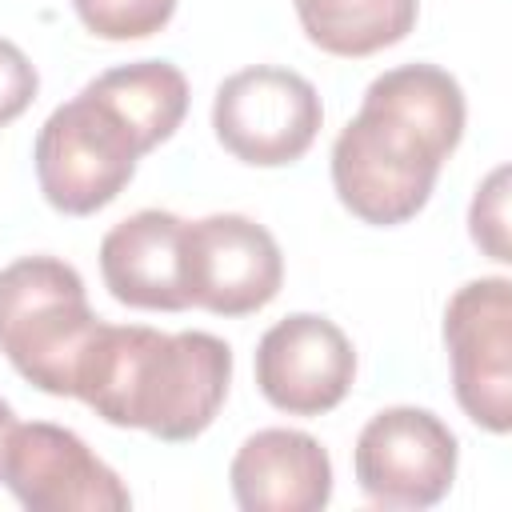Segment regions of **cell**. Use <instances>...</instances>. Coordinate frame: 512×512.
Wrapping results in <instances>:
<instances>
[{"label": "cell", "instance_id": "1", "mask_svg": "<svg viewBox=\"0 0 512 512\" xmlns=\"http://www.w3.org/2000/svg\"><path fill=\"white\" fill-rule=\"evenodd\" d=\"M464 120V88L452 72L424 60L380 72L332 144L336 200L360 224H408L432 200Z\"/></svg>", "mask_w": 512, "mask_h": 512}, {"label": "cell", "instance_id": "2", "mask_svg": "<svg viewBox=\"0 0 512 512\" xmlns=\"http://www.w3.org/2000/svg\"><path fill=\"white\" fill-rule=\"evenodd\" d=\"M188 116V80L168 60H132L88 80L56 104L36 132L32 164L48 208L92 216L136 176L140 156Z\"/></svg>", "mask_w": 512, "mask_h": 512}, {"label": "cell", "instance_id": "3", "mask_svg": "<svg viewBox=\"0 0 512 512\" xmlns=\"http://www.w3.org/2000/svg\"><path fill=\"white\" fill-rule=\"evenodd\" d=\"M232 348L212 332H160L148 324L96 328L80 376L76 400H84L104 424L136 428L164 444H188L228 400Z\"/></svg>", "mask_w": 512, "mask_h": 512}, {"label": "cell", "instance_id": "4", "mask_svg": "<svg viewBox=\"0 0 512 512\" xmlns=\"http://www.w3.org/2000/svg\"><path fill=\"white\" fill-rule=\"evenodd\" d=\"M96 328L84 276L68 260L20 256L0 268V352L32 388L76 396Z\"/></svg>", "mask_w": 512, "mask_h": 512}, {"label": "cell", "instance_id": "5", "mask_svg": "<svg viewBox=\"0 0 512 512\" xmlns=\"http://www.w3.org/2000/svg\"><path fill=\"white\" fill-rule=\"evenodd\" d=\"M324 104L308 76L280 64H252L220 80L212 132L224 152L252 168L296 164L320 136Z\"/></svg>", "mask_w": 512, "mask_h": 512}, {"label": "cell", "instance_id": "6", "mask_svg": "<svg viewBox=\"0 0 512 512\" xmlns=\"http://www.w3.org/2000/svg\"><path fill=\"white\" fill-rule=\"evenodd\" d=\"M180 272L188 308L212 316H252L268 308L284 284V256L276 236L240 212H212L184 220Z\"/></svg>", "mask_w": 512, "mask_h": 512}, {"label": "cell", "instance_id": "7", "mask_svg": "<svg viewBox=\"0 0 512 512\" xmlns=\"http://www.w3.org/2000/svg\"><path fill=\"white\" fill-rule=\"evenodd\" d=\"M444 348L452 392L464 416L504 436L512 428V280L480 276L452 292L444 308Z\"/></svg>", "mask_w": 512, "mask_h": 512}, {"label": "cell", "instance_id": "8", "mask_svg": "<svg viewBox=\"0 0 512 512\" xmlns=\"http://www.w3.org/2000/svg\"><path fill=\"white\" fill-rule=\"evenodd\" d=\"M460 464L456 432L428 408H380L356 436L352 472L380 508H432L452 492Z\"/></svg>", "mask_w": 512, "mask_h": 512}, {"label": "cell", "instance_id": "9", "mask_svg": "<svg viewBox=\"0 0 512 512\" xmlns=\"http://www.w3.org/2000/svg\"><path fill=\"white\" fill-rule=\"evenodd\" d=\"M0 480L28 512H124L132 492L72 428L32 420L12 428Z\"/></svg>", "mask_w": 512, "mask_h": 512}, {"label": "cell", "instance_id": "10", "mask_svg": "<svg viewBox=\"0 0 512 512\" xmlns=\"http://www.w3.org/2000/svg\"><path fill=\"white\" fill-rule=\"evenodd\" d=\"M256 388L288 416L332 412L356 380V348L344 328L320 312H292L276 320L256 344Z\"/></svg>", "mask_w": 512, "mask_h": 512}, {"label": "cell", "instance_id": "11", "mask_svg": "<svg viewBox=\"0 0 512 512\" xmlns=\"http://www.w3.org/2000/svg\"><path fill=\"white\" fill-rule=\"evenodd\" d=\"M228 484L244 512H320L332 500V460L300 428H260L236 448Z\"/></svg>", "mask_w": 512, "mask_h": 512}, {"label": "cell", "instance_id": "12", "mask_svg": "<svg viewBox=\"0 0 512 512\" xmlns=\"http://www.w3.org/2000/svg\"><path fill=\"white\" fill-rule=\"evenodd\" d=\"M180 232L184 216L164 208H140L112 224L100 240V276L112 300L140 312H184Z\"/></svg>", "mask_w": 512, "mask_h": 512}, {"label": "cell", "instance_id": "13", "mask_svg": "<svg viewBox=\"0 0 512 512\" xmlns=\"http://www.w3.org/2000/svg\"><path fill=\"white\" fill-rule=\"evenodd\" d=\"M292 8L308 44L344 60L400 44L420 16V0H292Z\"/></svg>", "mask_w": 512, "mask_h": 512}, {"label": "cell", "instance_id": "14", "mask_svg": "<svg viewBox=\"0 0 512 512\" xmlns=\"http://www.w3.org/2000/svg\"><path fill=\"white\" fill-rule=\"evenodd\" d=\"M80 24L112 44L124 40H148L160 28H168L176 0H72Z\"/></svg>", "mask_w": 512, "mask_h": 512}, {"label": "cell", "instance_id": "15", "mask_svg": "<svg viewBox=\"0 0 512 512\" xmlns=\"http://www.w3.org/2000/svg\"><path fill=\"white\" fill-rule=\"evenodd\" d=\"M468 232L472 244L496 260V264H512V244H508V168H492L484 184H476L472 208H468Z\"/></svg>", "mask_w": 512, "mask_h": 512}, {"label": "cell", "instance_id": "16", "mask_svg": "<svg viewBox=\"0 0 512 512\" xmlns=\"http://www.w3.org/2000/svg\"><path fill=\"white\" fill-rule=\"evenodd\" d=\"M40 92V76H36V64L24 56L20 44L4 40L0 36V128L20 120L32 100Z\"/></svg>", "mask_w": 512, "mask_h": 512}, {"label": "cell", "instance_id": "17", "mask_svg": "<svg viewBox=\"0 0 512 512\" xmlns=\"http://www.w3.org/2000/svg\"><path fill=\"white\" fill-rule=\"evenodd\" d=\"M16 428V412L8 400H0V468H4V452H8V436Z\"/></svg>", "mask_w": 512, "mask_h": 512}]
</instances>
